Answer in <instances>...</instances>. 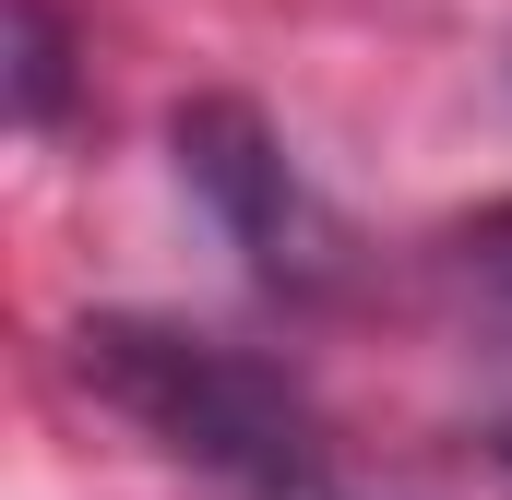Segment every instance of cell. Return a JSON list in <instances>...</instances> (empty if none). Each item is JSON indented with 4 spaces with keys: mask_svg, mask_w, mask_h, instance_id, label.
<instances>
[{
    "mask_svg": "<svg viewBox=\"0 0 512 500\" xmlns=\"http://www.w3.org/2000/svg\"><path fill=\"white\" fill-rule=\"evenodd\" d=\"M72 370H84L96 405H120L167 465L215 477L227 500H382L370 477H346L322 405L274 358L227 346V334L155 322V310H96L72 334Z\"/></svg>",
    "mask_w": 512,
    "mask_h": 500,
    "instance_id": "obj_1",
    "label": "cell"
},
{
    "mask_svg": "<svg viewBox=\"0 0 512 500\" xmlns=\"http://www.w3.org/2000/svg\"><path fill=\"white\" fill-rule=\"evenodd\" d=\"M179 179L215 203V227L251 250L262 286H286V298H322L334 286V215L310 203V179L286 167V143L262 131V108H239V96H191L179 108Z\"/></svg>",
    "mask_w": 512,
    "mask_h": 500,
    "instance_id": "obj_2",
    "label": "cell"
},
{
    "mask_svg": "<svg viewBox=\"0 0 512 500\" xmlns=\"http://www.w3.org/2000/svg\"><path fill=\"white\" fill-rule=\"evenodd\" d=\"M12 120L24 131L60 120V24H48V0H12Z\"/></svg>",
    "mask_w": 512,
    "mask_h": 500,
    "instance_id": "obj_3",
    "label": "cell"
},
{
    "mask_svg": "<svg viewBox=\"0 0 512 500\" xmlns=\"http://www.w3.org/2000/svg\"><path fill=\"white\" fill-rule=\"evenodd\" d=\"M465 274H477V286H489V298H512V203H489V215H465Z\"/></svg>",
    "mask_w": 512,
    "mask_h": 500,
    "instance_id": "obj_4",
    "label": "cell"
},
{
    "mask_svg": "<svg viewBox=\"0 0 512 500\" xmlns=\"http://www.w3.org/2000/svg\"><path fill=\"white\" fill-rule=\"evenodd\" d=\"M489 465H501V477H512V417H501V429H489Z\"/></svg>",
    "mask_w": 512,
    "mask_h": 500,
    "instance_id": "obj_5",
    "label": "cell"
}]
</instances>
